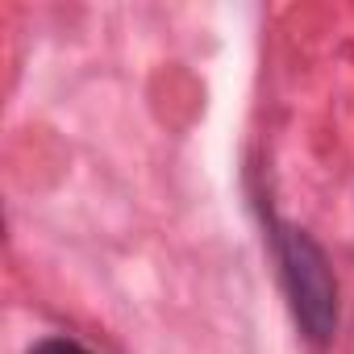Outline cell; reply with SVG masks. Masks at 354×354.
Returning a JSON list of instances; mask_svg holds the SVG:
<instances>
[{
    "mask_svg": "<svg viewBox=\"0 0 354 354\" xmlns=\"http://www.w3.org/2000/svg\"><path fill=\"white\" fill-rule=\"evenodd\" d=\"M275 254H279V275L296 325L304 329L308 342L325 346L337 333V275L329 254L308 230L279 225V221H275Z\"/></svg>",
    "mask_w": 354,
    "mask_h": 354,
    "instance_id": "cell-1",
    "label": "cell"
},
{
    "mask_svg": "<svg viewBox=\"0 0 354 354\" xmlns=\"http://www.w3.org/2000/svg\"><path fill=\"white\" fill-rule=\"evenodd\" d=\"M30 354H92L84 342H75V337H42Z\"/></svg>",
    "mask_w": 354,
    "mask_h": 354,
    "instance_id": "cell-2",
    "label": "cell"
}]
</instances>
